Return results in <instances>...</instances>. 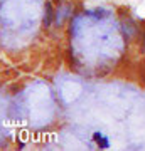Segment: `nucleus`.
I'll return each instance as SVG.
<instances>
[{
    "label": "nucleus",
    "instance_id": "obj_1",
    "mask_svg": "<svg viewBox=\"0 0 145 151\" xmlns=\"http://www.w3.org/2000/svg\"><path fill=\"white\" fill-rule=\"evenodd\" d=\"M71 17H73V4H69V2H59V7L56 9V15H54V24L58 27H63Z\"/></svg>",
    "mask_w": 145,
    "mask_h": 151
},
{
    "label": "nucleus",
    "instance_id": "obj_2",
    "mask_svg": "<svg viewBox=\"0 0 145 151\" xmlns=\"http://www.w3.org/2000/svg\"><path fill=\"white\" fill-rule=\"evenodd\" d=\"M120 29H122V34H123V37L127 39V40H132V39L137 35V32H138L137 24H135L132 19H128V17L122 20V24H120Z\"/></svg>",
    "mask_w": 145,
    "mask_h": 151
},
{
    "label": "nucleus",
    "instance_id": "obj_3",
    "mask_svg": "<svg viewBox=\"0 0 145 151\" xmlns=\"http://www.w3.org/2000/svg\"><path fill=\"white\" fill-rule=\"evenodd\" d=\"M54 15H56V9L52 7V2L47 0L44 4V15H42V25L46 29H49L54 24Z\"/></svg>",
    "mask_w": 145,
    "mask_h": 151
},
{
    "label": "nucleus",
    "instance_id": "obj_4",
    "mask_svg": "<svg viewBox=\"0 0 145 151\" xmlns=\"http://www.w3.org/2000/svg\"><path fill=\"white\" fill-rule=\"evenodd\" d=\"M95 143H96V146L100 148V150H108V148H110V139H108L105 134H103L98 141H95Z\"/></svg>",
    "mask_w": 145,
    "mask_h": 151
},
{
    "label": "nucleus",
    "instance_id": "obj_5",
    "mask_svg": "<svg viewBox=\"0 0 145 151\" xmlns=\"http://www.w3.org/2000/svg\"><path fill=\"white\" fill-rule=\"evenodd\" d=\"M93 15L96 17V19H106V17H110V10H106V9H100V7H98L96 10L93 12Z\"/></svg>",
    "mask_w": 145,
    "mask_h": 151
},
{
    "label": "nucleus",
    "instance_id": "obj_6",
    "mask_svg": "<svg viewBox=\"0 0 145 151\" xmlns=\"http://www.w3.org/2000/svg\"><path fill=\"white\" fill-rule=\"evenodd\" d=\"M101 136H103V133H100V131H95V133H93V141H98Z\"/></svg>",
    "mask_w": 145,
    "mask_h": 151
},
{
    "label": "nucleus",
    "instance_id": "obj_7",
    "mask_svg": "<svg viewBox=\"0 0 145 151\" xmlns=\"http://www.w3.org/2000/svg\"><path fill=\"white\" fill-rule=\"evenodd\" d=\"M142 47H144V50H145V34H144V37H142Z\"/></svg>",
    "mask_w": 145,
    "mask_h": 151
}]
</instances>
